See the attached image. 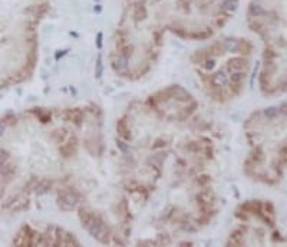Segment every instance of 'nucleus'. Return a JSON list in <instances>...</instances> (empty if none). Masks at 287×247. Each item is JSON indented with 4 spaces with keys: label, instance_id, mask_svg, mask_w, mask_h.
<instances>
[{
    "label": "nucleus",
    "instance_id": "nucleus-1",
    "mask_svg": "<svg viewBox=\"0 0 287 247\" xmlns=\"http://www.w3.org/2000/svg\"><path fill=\"white\" fill-rule=\"evenodd\" d=\"M78 203V197L75 196L73 193H68L63 196V204H65V208H72V207L76 206Z\"/></svg>",
    "mask_w": 287,
    "mask_h": 247
},
{
    "label": "nucleus",
    "instance_id": "nucleus-2",
    "mask_svg": "<svg viewBox=\"0 0 287 247\" xmlns=\"http://www.w3.org/2000/svg\"><path fill=\"white\" fill-rule=\"evenodd\" d=\"M89 233L92 234L93 237H99L102 233V224L99 221H92L89 224Z\"/></svg>",
    "mask_w": 287,
    "mask_h": 247
},
{
    "label": "nucleus",
    "instance_id": "nucleus-3",
    "mask_svg": "<svg viewBox=\"0 0 287 247\" xmlns=\"http://www.w3.org/2000/svg\"><path fill=\"white\" fill-rule=\"evenodd\" d=\"M213 83L217 85V86H224V85L227 83L226 73H223V72H218V73H215V75H214V78H213Z\"/></svg>",
    "mask_w": 287,
    "mask_h": 247
},
{
    "label": "nucleus",
    "instance_id": "nucleus-4",
    "mask_svg": "<svg viewBox=\"0 0 287 247\" xmlns=\"http://www.w3.org/2000/svg\"><path fill=\"white\" fill-rule=\"evenodd\" d=\"M224 49L228 52H236L237 49H238V42L236 40V39H227L226 42H224Z\"/></svg>",
    "mask_w": 287,
    "mask_h": 247
},
{
    "label": "nucleus",
    "instance_id": "nucleus-5",
    "mask_svg": "<svg viewBox=\"0 0 287 247\" xmlns=\"http://www.w3.org/2000/svg\"><path fill=\"white\" fill-rule=\"evenodd\" d=\"M237 6H238L237 0H224L223 2V7L228 12H234L237 9Z\"/></svg>",
    "mask_w": 287,
    "mask_h": 247
},
{
    "label": "nucleus",
    "instance_id": "nucleus-6",
    "mask_svg": "<svg viewBox=\"0 0 287 247\" xmlns=\"http://www.w3.org/2000/svg\"><path fill=\"white\" fill-rule=\"evenodd\" d=\"M250 13L253 14V16H258V14H264V10H263V7H261L260 4L253 3L250 6Z\"/></svg>",
    "mask_w": 287,
    "mask_h": 247
},
{
    "label": "nucleus",
    "instance_id": "nucleus-7",
    "mask_svg": "<svg viewBox=\"0 0 287 247\" xmlns=\"http://www.w3.org/2000/svg\"><path fill=\"white\" fill-rule=\"evenodd\" d=\"M115 63H116V68L118 69H126V66H128V61H126V58H118L116 61H115Z\"/></svg>",
    "mask_w": 287,
    "mask_h": 247
},
{
    "label": "nucleus",
    "instance_id": "nucleus-8",
    "mask_svg": "<svg viewBox=\"0 0 287 247\" xmlns=\"http://www.w3.org/2000/svg\"><path fill=\"white\" fill-rule=\"evenodd\" d=\"M102 72H104V66H102V58L99 56L98 62H96V78H101Z\"/></svg>",
    "mask_w": 287,
    "mask_h": 247
},
{
    "label": "nucleus",
    "instance_id": "nucleus-9",
    "mask_svg": "<svg viewBox=\"0 0 287 247\" xmlns=\"http://www.w3.org/2000/svg\"><path fill=\"white\" fill-rule=\"evenodd\" d=\"M264 114H266V116H268V118H273V116H276L277 111L274 108H267L266 111H264Z\"/></svg>",
    "mask_w": 287,
    "mask_h": 247
},
{
    "label": "nucleus",
    "instance_id": "nucleus-10",
    "mask_svg": "<svg viewBox=\"0 0 287 247\" xmlns=\"http://www.w3.org/2000/svg\"><path fill=\"white\" fill-rule=\"evenodd\" d=\"M118 147H119V149H121L122 153H125V154L129 153V148L125 145V142H118Z\"/></svg>",
    "mask_w": 287,
    "mask_h": 247
},
{
    "label": "nucleus",
    "instance_id": "nucleus-11",
    "mask_svg": "<svg viewBox=\"0 0 287 247\" xmlns=\"http://www.w3.org/2000/svg\"><path fill=\"white\" fill-rule=\"evenodd\" d=\"M204 68H205V69H211V68H214V61H208V62H205V65H204Z\"/></svg>",
    "mask_w": 287,
    "mask_h": 247
},
{
    "label": "nucleus",
    "instance_id": "nucleus-12",
    "mask_svg": "<svg viewBox=\"0 0 287 247\" xmlns=\"http://www.w3.org/2000/svg\"><path fill=\"white\" fill-rule=\"evenodd\" d=\"M96 45H98V47H102V33H98V37H96Z\"/></svg>",
    "mask_w": 287,
    "mask_h": 247
},
{
    "label": "nucleus",
    "instance_id": "nucleus-13",
    "mask_svg": "<svg viewBox=\"0 0 287 247\" xmlns=\"http://www.w3.org/2000/svg\"><path fill=\"white\" fill-rule=\"evenodd\" d=\"M6 155H7V154L4 153V151H3L2 148H0V163H3L4 159H6Z\"/></svg>",
    "mask_w": 287,
    "mask_h": 247
},
{
    "label": "nucleus",
    "instance_id": "nucleus-14",
    "mask_svg": "<svg viewBox=\"0 0 287 247\" xmlns=\"http://www.w3.org/2000/svg\"><path fill=\"white\" fill-rule=\"evenodd\" d=\"M3 132H4V125L2 124V122H0V137L3 135Z\"/></svg>",
    "mask_w": 287,
    "mask_h": 247
},
{
    "label": "nucleus",
    "instance_id": "nucleus-15",
    "mask_svg": "<svg viewBox=\"0 0 287 247\" xmlns=\"http://www.w3.org/2000/svg\"><path fill=\"white\" fill-rule=\"evenodd\" d=\"M241 78H243V76H240V73H237V76H236V75L233 76V79H234V81H236V79H237V81H240Z\"/></svg>",
    "mask_w": 287,
    "mask_h": 247
},
{
    "label": "nucleus",
    "instance_id": "nucleus-16",
    "mask_svg": "<svg viewBox=\"0 0 287 247\" xmlns=\"http://www.w3.org/2000/svg\"><path fill=\"white\" fill-rule=\"evenodd\" d=\"M102 10V7L101 6H96V7H95V12H101Z\"/></svg>",
    "mask_w": 287,
    "mask_h": 247
}]
</instances>
